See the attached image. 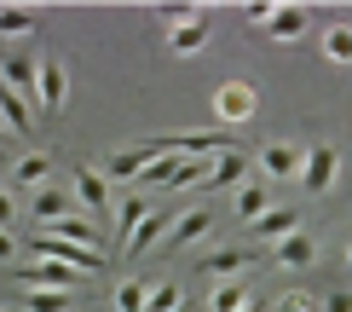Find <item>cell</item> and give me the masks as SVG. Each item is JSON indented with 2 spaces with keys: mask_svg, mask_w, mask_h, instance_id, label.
Segmentation results:
<instances>
[{
  "mask_svg": "<svg viewBox=\"0 0 352 312\" xmlns=\"http://www.w3.org/2000/svg\"><path fill=\"white\" fill-rule=\"evenodd\" d=\"M64 98H69V70H64V58L41 52V58H35V116H41V122H58V116H64Z\"/></svg>",
  "mask_w": 352,
  "mask_h": 312,
  "instance_id": "6da1fadb",
  "label": "cell"
},
{
  "mask_svg": "<svg viewBox=\"0 0 352 312\" xmlns=\"http://www.w3.org/2000/svg\"><path fill=\"white\" fill-rule=\"evenodd\" d=\"M29 255H35V260H52V266H69V272H81V278H93L98 266H110V255H98V249H76V243H58V237H47V231L29 237Z\"/></svg>",
  "mask_w": 352,
  "mask_h": 312,
  "instance_id": "7a4b0ae2",
  "label": "cell"
},
{
  "mask_svg": "<svg viewBox=\"0 0 352 312\" xmlns=\"http://www.w3.org/2000/svg\"><path fill=\"white\" fill-rule=\"evenodd\" d=\"M214 116H219V127H226V133H237V127H248V122L260 116V93H254L248 81H219Z\"/></svg>",
  "mask_w": 352,
  "mask_h": 312,
  "instance_id": "3957f363",
  "label": "cell"
},
{
  "mask_svg": "<svg viewBox=\"0 0 352 312\" xmlns=\"http://www.w3.org/2000/svg\"><path fill=\"white\" fill-rule=\"evenodd\" d=\"M12 284L23 289H58V295H76L81 289V272H69V266H52V260H29V266H6Z\"/></svg>",
  "mask_w": 352,
  "mask_h": 312,
  "instance_id": "277c9868",
  "label": "cell"
},
{
  "mask_svg": "<svg viewBox=\"0 0 352 312\" xmlns=\"http://www.w3.org/2000/svg\"><path fill=\"white\" fill-rule=\"evenodd\" d=\"M289 231H300V208H289V202H283V208H266L254 226H243V243L266 255V249H272V243H283Z\"/></svg>",
  "mask_w": 352,
  "mask_h": 312,
  "instance_id": "5b68a950",
  "label": "cell"
},
{
  "mask_svg": "<svg viewBox=\"0 0 352 312\" xmlns=\"http://www.w3.org/2000/svg\"><path fill=\"white\" fill-rule=\"evenodd\" d=\"M335 174H341V151H335V145H312V151L300 156V191H312V197H329Z\"/></svg>",
  "mask_w": 352,
  "mask_h": 312,
  "instance_id": "8992f818",
  "label": "cell"
},
{
  "mask_svg": "<svg viewBox=\"0 0 352 312\" xmlns=\"http://www.w3.org/2000/svg\"><path fill=\"white\" fill-rule=\"evenodd\" d=\"M76 202L93 214V226H104V220L116 214V185L98 168H76Z\"/></svg>",
  "mask_w": 352,
  "mask_h": 312,
  "instance_id": "52a82bcc",
  "label": "cell"
},
{
  "mask_svg": "<svg viewBox=\"0 0 352 312\" xmlns=\"http://www.w3.org/2000/svg\"><path fill=\"white\" fill-rule=\"evenodd\" d=\"M312 260H318V237L306 231V226L266 249V266H272V272H300V266H312Z\"/></svg>",
  "mask_w": 352,
  "mask_h": 312,
  "instance_id": "ba28073f",
  "label": "cell"
},
{
  "mask_svg": "<svg viewBox=\"0 0 352 312\" xmlns=\"http://www.w3.org/2000/svg\"><path fill=\"white\" fill-rule=\"evenodd\" d=\"M248 266H266V255H260V249H248V243H219L214 255L202 260V272H208L214 284H226V278L248 272Z\"/></svg>",
  "mask_w": 352,
  "mask_h": 312,
  "instance_id": "9c48e42d",
  "label": "cell"
},
{
  "mask_svg": "<svg viewBox=\"0 0 352 312\" xmlns=\"http://www.w3.org/2000/svg\"><path fill=\"white\" fill-rule=\"evenodd\" d=\"M260 29H266V41H277V47H289V41H300L306 29H312V12H306L300 0H289V6H272Z\"/></svg>",
  "mask_w": 352,
  "mask_h": 312,
  "instance_id": "30bf717a",
  "label": "cell"
},
{
  "mask_svg": "<svg viewBox=\"0 0 352 312\" xmlns=\"http://www.w3.org/2000/svg\"><path fill=\"white\" fill-rule=\"evenodd\" d=\"M208 231H214V208H208V202H197V208H185V214L168 226L162 249H168V255H173V249H190V243H202Z\"/></svg>",
  "mask_w": 352,
  "mask_h": 312,
  "instance_id": "8fae6325",
  "label": "cell"
},
{
  "mask_svg": "<svg viewBox=\"0 0 352 312\" xmlns=\"http://www.w3.org/2000/svg\"><path fill=\"white\" fill-rule=\"evenodd\" d=\"M168 226H173V214H168V208H151V214H144L139 226H133V237L122 243V260H139V255H151V249L168 237Z\"/></svg>",
  "mask_w": 352,
  "mask_h": 312,
  "instance_id": "7c38bea8",
  "label": "cell"
},
{
  "mask_svg": "<svg viewBox=\"0 0 352 312\" xmlns=\"http://www.w3.org/2000/svg\"><path fill=\"white\" fill-rule=\"evenodd\" d=\"M0 87H12L29 110H35V58L29 52H12V58H0Z\"/></svg>",
  "mask_w": 352,
  "mask_h": 312,
  "instance_id": "4fadbf2b",
  "label": "cell"
},
{
  "mask_svg": "<svg viewBox=\"0 0 352 312\" xmlns=\"http://www.w3.org/2000/svg\"><path fill=\"white\" fill-rule=\"evenodd\" d=\"M231 208H237V226H254V220L272 208V185L260 180V174H248V180L237 185V202H231Z\"/></svg>",
  "mask_w": 352,
  "mask_h": 312,
  "instance_id": "5bb4252c",
  "label": "cell"
},
{
  "mask_svg": "<svg viewBox=\"0 0 352 312\" xmlns=\"http://www.w3.org/2000/svg\"><path fill=\"white\" fill-rule=\"evenodd\" d=\"M300 145H266V151H260V162H254V168H260V180H289V174H300Z\"/></svg>",
  "mask_w": 352,
  "mask_h": 312,
  "instance_id": "9a60e30c",
  "label": "cell"
},
{
  "mask_svg": "<svg viewBox=\"0 0 352 312\" xmlns=\"http://www.w3.org/2000/svg\"><path fill=\"white\" fill-rule=\"evenodd\" d=\"M208 12H202V18H190V23H179V29H168V52L173 58H197L202 47H208Z\"/></svg>",
  "mask_w": 352,
  "mask_h": 312,
  "instance_id": "2e32d148",
  "label": "cell"
},
{
  "mask_svg": "<svg viewBox=\"0 0 352 312\" xmlns=\"http://www.w3.org/2000/svg\"><path fill=\"white\" fill-rule=\"evenodd\" d=\"M151 208H156V202H151V197H139V191H127V197L116 202V214H110V220H116V255H122V243L133 237V226L151 214Z\"/></svg>",
  "mask_w": 352,
  "mask_h": 312,
  "instance_id": "e0dca14e",
  "label": "cell"
},
{
  "mask_svg": "<svg viewBox=\"0 0 352 312\" xmlns=\"http://www.w3.org/2000/svg\"><path fill=\"white\" fill-rule=\"evenodd\" d=\"M47 174H52V156L47 151H29V156L12 162V185H18V191H41V185H47Z\"/></svg>",
  "mask_w": 352,
  "mask_h": 312,
  "instance_id": "ac0fdd59",
  "label": "cell"
},
{
  "mask_svg": "<svg viewBox=\"0 0 352 312\" xmlns=\"http://www.w3.org/2000/svg\"><path fill=\"white\" fill-rule=\"evenodd\" d=\"M69 214V197L58 185H41V191H29V220H41V226H52V220H64Z\"/></svg>",
  "mask_w": 352,
  "mask_h": 312,
  "instance_id": "d6986e66",
  "label": "cell"
},
{
  "mask_svg": "<svg viewBox=\"0 0 352 312\" xmlns=\"http://www.w3.org/2000/svg\"><path fill=\"white\" fill-rule=\"evenodd\" d=\"M243 180H248V156L243 151H226V156H214V174H208L202 191H226V185H243Z\"/></svg>",
  "mask_w": 352,
  "mask_h": 312,
  "instance_id": "ffe728a7",
  "label": "cell"
},
{
  "mask_svg": "<svg viewBox=\"0 0 352 312\" xmlns=\"http://www.w3.org/2000/svg\"><path fill=\"white\" fill-rule=\"evenodd\" d=\"M0 127H6V133H29V127H35V110H29L12 87H0Z\"/></svg>",
  "mask_w": 352,
  "mask_h": 312,
  "instance_id": "44dd1931",
  "label": "cell"
},
{
  "mask_svg": "<svg viewBox=\"0 0 352 312\" xmlns=\"http://www.w3.org/2000/svg\"><path fill=\"white\" fill-rule=\"evenodd\" d=\"M248 295H254L248 284L226 278V284H214V289H208V312H243V306H248Z\"/></svg>",
  "mask_w": 352,
  "mask_h": 312,
  "instance_id": "7402d4cb",
  "label": "cell"
},
{
  "mask_svg": "<svg viewBox=\"0 0 352 312\" xmlns=\"http://www.w3.org/2000/svg\"><path fill=\"white\" fill-rule=\"evenodd\" d=\"M324 58L341 64V70H352V23H329L324 29Z\"/></svg>",
  "mask_w": 352,
  "mask_h": 312,
  "instance_id": "603a6c76",
  "label": "cell"
},
{
  "mask_svg": "<svg viewBox=\"0 0 352 312\" xmlns=\"http://www.w3.org/2000/svg\"><path fill=\"white\" fill-rule=\"evenodd\" d=\"M35 29V6H0V35H29Z\"/></svg>",
  "mask_w": 352,
  "mask_h": 312,
  "instance_id": "cb8c5ba5",
  "label": "cell"
},
{
  "mask_svg": "<svg viewBox=\"0 0 352 312\" xmlns=\"http://www.w3.org/2000/svg\"><path fill=\"white\" fill-rule=\"evenodd\" d=\"M173 306H185V289H179V284H151L144 312H173Z\"/></svg>",
  "mask_w": 352,
  "mask_h": 312,
  "instance_id": "d4e9b609",
  "label": "cell"
},
{
  "mask_svg": "<svg viewBox=\"0 0 352 312\" xmlns=\"http://www.w3.org/2000/svg\"><path fill=\"white\" fill-rule=\"evenodd\" d=\"M23 312H69V295H58V289H23Z\"/></svg>",
  "mask_w": 352,
  "mask_h": 312,
  "instance_id": "484cf974",
  "label": "cell"
},
{
  "mask_svg": "<svg viewBox=\"0 0 352 312\" xmlns=\"http://www.w3.org/2000/svg\"><path fill=\"white\" fill-rule=\"evenodd\" d=\"M144 295H151V284H144V278H127V284L116 289V312H144Z\"/></svg>",
  "mask_w": 352,
  "mask_h": 312,
  "instance_id": "4316f807",
  "label": "cell"
},
{
  "mask_svg": "<svg viewBox=\"0 0 352 312\" xmlns=\"http://www.w3.org/2000/svg\"><path fill=\"white\" fill-rule=\"evenodd\" d=\"M272 312H318V301H312V295H283Z\"/></svg>",
  "mask_w": 352,
  "mask_h": 312,
  "instance_id": "83f0119b",
  "label": "cell"
},
{
  "mask_svg": "<svg viewBox=\"0 0 352 312\" xmlns=\"http://www.w3.org/2000/svg\"><path fill=\"white\" fill-rule=\"evenodd\" d=\"M12 226H18V202H12V191L0 185V231H12Z\"/></svg>",
  "mask_w": 352,
  "mask_h": 312,
  "instance_id": "f1b7e54d",
  "label": "cell"
},
{
  "mask_svg": "<svg viewBox=\"0 0 352 312\" xmlns=\"http://www.w3.org/2000/svg\"><path fill=\"white\" fill-rule=\"evenodd\" d=\"M318 312H352V289H335V295H324V301H318Z\"/></svg>",
  "mask_w": 352,
  "mask_h": 312,
  "instance_id": "f546056e",
  "label": "cell"
},
{
  "mask_svg": "<svg viewBox=\"0 0 352 312\" xmlns=\"http://www.w3.org/2000/svg\"><path fill=\"white\" fill-rule=\"evenodd\" d=\"M18 231H0V266H12V260H18Z\"/></svg>",
  "mask_w": 352,
  "mask_h": 312,
  "instance_id": "4dcf8cb0",
  "label": "cell"
},
{
  "mask_svg": "<svg viewBox=\"0 0 352 312\" xmlns=\"http://www.w3.org/2000/svg\"><path fill=\"white\" fill-rule=\"evenodd\" d=\"M243 312H266V301H260V295H248V306Z\"/></svg>",
  "mask_w": 352,
  "mask_h": 312,
  "instance_id": "1f68e13d",
  "label": "cell"
},
{
  "mask_svg": "<svg viewBox=\"0 0 352 312\" xmlns=\"http://www.w3.org/2000/svg\"><path fill=\"white\" fill-rule=\"evenodd\" d=\"M6 145H12V133H6V127H0V151H6Z\"/></svg>",
  "mask_w": 352,
  "mask_h": 312,
  "instance_id": "d6a6232c",
  "label": "cell"
},
{
  "mask_svg": "<svg viewBox=\"0 0 352 312\" xmlns=\"http://www.w3.org/2000/svg\"><path fill=\"white\" fill-rule=\"evenodd\" d=\"M346 272H352V243H346Z\"/></svg>",
  "mask_w": 352,
  "mask_h": 312,
  "instance_id": "836d02e7",
  "label": "cell"
},
{
  "mask_svg": "<svg viewBox=\"0 0 352 312\" xmlns=\"http://www.w3.org/2000/svg\"><path fill=\"white\" fill-rule=\"evenodd\" d=\"M173 312H185V306H173Z\"/></svg>",
  "mask_w": 352,
  "mask_h": 312,
  "instance_id": "e575fe53",
  "label": "cell"
},
{
  "mask_svg": "<svg viewBox=\"0 0 352 312\" xmlns=\"http://www.w3.org/2000/svg\"><path fill=\"white\" fill-rule=\"evenodd\" d=\"M0 312H12V306H0Z\"/></svg>",
  "mask_w": 352,
  "mask_h": 312,
  "instance_id": "d590c367",
  "label": "cell"
}]
</instances>
